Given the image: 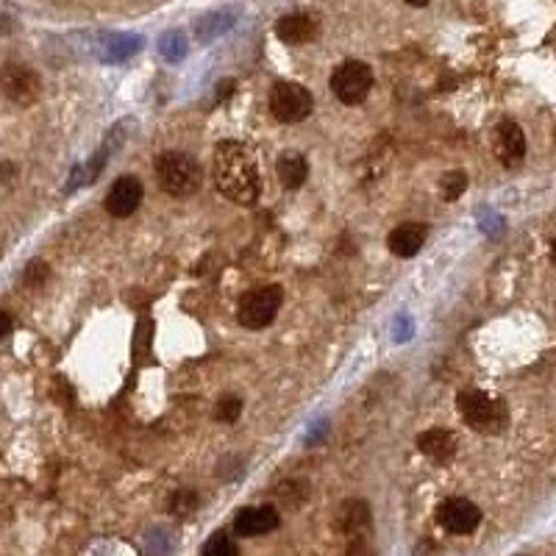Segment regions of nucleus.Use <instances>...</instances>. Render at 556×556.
Returning a JSON list of instances; mask_svg holds the SVG:
<instances>
[{"label":"nucleus","instance_id":"f257e3e1","mask_svg":"<svg viewBox=\"0 0 556 556\" xmlns=\"http://www.w3.org/2000/svg\"><path fill=\"white\" fill-rule=\"evenodd\" d=\"M212 178L214 187L240 206H250L259 198V167L242 142L226 139L214 147Z\"/></svg>","mask_w":556,"mask_h":556},{"label":"nucleus","instance_id":"f03ea898","mask_svg":"<svg viewBox=\"0 0 556 556\" xmlns=\"http://www.w3.org/2000/svg\"><path fill=\"white\" fill-rule=\"evenodd\" d=\"M159 187L173 198H190L201 187V165L184 151H165L154 162Z\"/></svg>","mask_w":556,"mask_h":556},{"label":"nucleus","instance_id":"7ed1b4c3","mask_svg":"<svg viewBox=\"0 0 556 556\" xmlns=\"http://www.w3.org/2000/svg\"><path fill=\"white\" fill-rule=\"evenodd\" d=\"M457 406H459L462 420L473 431H478V434H501L506 429V423H509L504 401H498V398H493L487 392H481V390L459 392Z\"/></svg>","mask_w":556,"mask_h":556},{"label":"nucleus","instance_id":"20e7f679","mask_svg":"<svg viewBox=\"0 0 556 556\" xmlns=\"http://www.w3.org/2000/svg\"><path fill=\"white\" fill-rule=\"evenodd\" d=\"M328 87H331L334 98H337L340 103L359 106V103H364L370 90H373V70H370L364 61L348 59L340 67H334Z\"/></svg>","mask_w":556,"mask_h":556},{"label":"nucleus","instance_id":"39448f33","mask_svg":"<svg viewBox=\"0 0 556 556\" xmlns=\"http://www.w3.org/2000/svg\"><path fill=\"white\" fill-rule=\"evenodd\" d=\"M315 108L312 92L295 81H278L270 90V111L278 123L295 126V123H304Z\"/></svg>","mask_w":556,"mask_h":556},{"label":"nucleus","instance_id":"423d86ee","mask_svg":"<svg viewBox=\"0 0 556 556\" xmlns=\"http://www.w3.org/2000/svg\"><path fill=\"white\" fill-rule=\"evenodd\" d=\"M284 304V292L281 287L270 284V287H259V289H250L245 298L240 301V309H237V317L245 328L250 331H259L265 328L276 320L278 309Z\"/></svg>","mask_w":556,"mask_h":556},{"label":"nucleus","instance_id":"0eeeda50","mask_svg":"<svg viewBox=\"0 0 556 556\" xmlns=\"http://www.w3.org/2000/svg\"><path fill=\"white\" fill-rule=\"evenodd\" d=\"M0 90H4V95L12 103L31 106V103H36V98H40V92H42V81L31 67L12 61L0 70Z\"/></svg>","mask_w":556,"mask_h":556},{"label":"nucleus","instance_id":"6e6552de","mask_svg":"<svg viewBox=\"0 0 556 556\" xmlns=\"http://www.w3.org/2000/svg\"><path fill=\"white\" fill-rule=\"evenodd\" d=\"M437 523L451 534H470L481 523V509L467 498H448L437 509Z\"/></svg>","mask_w":556,"mask_h":556},{"label":"nucleus","instance_id":"1a4fd4ad","mask_svg":"<svg viewBox=\"0 0 556 556\" xmlns=\"http://www.w3.org/2000/svg\"><path fill=\"white\" fill-rule=\"evenodd\" d=\"M142 195H145V190H142V181L137 175H120L115 184H111V190L106 193L103 206L111 217H131L139 209Z\"/></svg>","mask_w":556,"mask_h":556},{"label":"nucleus","instance_id":"9d476101","mask_svg":"<svg viewBox=\"0 0 556 556\" xmlns=\"http://www.w3.org/2000/svg\"><path fill=\"white\" fill-rule=\"evenodd\" d=\"M493 147H495V156L506 167L517 165L526 156V134H523V128L517 123H512V120L498 123V128L493 134Z\"/></svg>","mask_w":556,"mask_h":556},{"label":"nucleus","instance_id":"9b49d317","mask_svg":"<svg viewBox=\"0 0 556 556\" xmlns=\"http://www.w3.org/2000/svg\"><path fill=\"white\" fill-rule=\"evenodd\" d=\"M281 517L276 512V506H248L240 509L234 517V532L240 537H259V534H268L273 529H278Z\"/></svg>","mask_w":556,"mask_h":556},{"label":"nucleus","instance_id":"f8f14e48","mask_svg":"<svg viewBox=\"0 0 556 556\" xmlns=\"http://www.w3.org/2000/svg\"><path fill=\"white\" fill-rule=\"evenodd\" d=\"M429 237V229L423 226V222H401V226H395L387 237V248L401 256V259H412L423 242Z\"/></svg>","mask_w":556,"mask_h":556},{"label":"nucleus","instance_id":"ddd939ff","mask_svg":"<svg viewBox=\"0 0 556 556\" xmlns=\"http://www.w3.org/2000/svg\"><path fill=\"white\" fill-rule=\"evenodd\" d=\"M276 36L284 45H306L317 36V20L309 14H287L276 23Z\"/></svg>","mask_w":556,"mask_h":556},{"label":"nucleus","instance_id":"4468645a","mask_svg":"<svg viewBox=\"0 0 556 556\" xmlns=\"http://www.w3.org/2000/svg\"><path fill=\"white\" fill-rule=\"evenodd\" d=\"M418 448L429 459L445 465V462H451L457 457V437L451 431H445V429H429L418 437Z\"/></svg>","mask_w":556,"mask_h":556},{"label":"nucleus","instance_id":"2eb2a0df","mask_svg":"<svg viewBox=\"0 0 556 556\" xmlns=\"http://www.w3.org/2000/svg\"><path fill=\"white\" fill-rule=\"evenodd\" d=\"M276 170H278V181L284 184L287 190H298L301 184H306V178H309V162L298 151L281 154Z\"/></svg>","mask_w":556,"mask_h":556},{"label":"nucleus","instance_id":"dca6fc26","mask_svg":"<svg viewBox=\"0 0 556 556\" xmlns=\"http://www.w3.org/2000/svg\"><path fill=\"white\" fill-rule=\"evenodd\" d=\"M439 193H442V198L445 201H457L465 190H467V175L462 173V170H451V173H445L442 178H439Z\"/></svg>","mask_w":556,"mask_h":556},{"label":"nucleus","instance_id":"f3484780","mask_svg":"<svg viewBox=\"0 0 556 556\" xmlns=\"http://www.w3.org/2000/svg\"><path fill=\"white\" fill-rule=\"evenodd\" d=\"M240 415H242V401H240L237 395H222V398L217 401L214 418H217L220 423H234V420H240Z\"/></svg>","mask_w":556,"mask_h":556},{"label":"nucleus","instance_id":"a211bd4d","mask_svg":"<svg viewBox=\"0 0 556 556\" xmlns=\"http://www.w3.org/2000/svg\"><path fill=\"white\" fill-rule=\"evenodd\" d=\"M203 556H237V545L229 540V534L217 532V534L209 537V542L203 548Z\"/></svg>","mask_w":556,"mask_h":556},{"label":"nucleus","instance_id":"6ab92c4d","mask_svg":"<svg viewBox=\"0 0 556 556\" xmlns=\"http://www.w3.org/2000/svg\"><path fill=\"white\" fill-rule=\"evenodd\" d=\"M48 276H51V268L42 262V259H33V262H28V268L23 273V281L28 287H42L48 281Z\"/></svg>","mask_w":556,"mask_h":556},{"label":"nucleus","instance_id":"aec40b11","mask_svg":"<svg viewBox=\"0 0 556 556\" xmlns=\"http://www.w3.org/2000/svg\"><path fill=\"white\" fill-rule=\"evenodd\" d=\"M195 506H198V495L195 493H175L170 498V512L178 514V517H187Z\"/></svg>","mask_w":556,"mask_h":556},{"label":"nucleus","instance_id":"412c9836","mask_svg":"<svg viewBox=\"0 0 556 556\" xmlns=\"http://www.w3.org/2000/svg\"><path fill=\"white\" fill-rule=\"evenodd\" d=\"M12 315L6 312V309H0V340H6L9 334H12Z\"/></svg>","mask_w":556,"mask_h":556},{"label":"nucleus","instance_id":"4be33fe9","mask_svg":"<svg viewBox=\"0 0 556 556\" xmlns=\"http://www.w3.org/2000/svg\"><path fill=\"white\" fill-rule=\"evenodd\" d=\"M406 4H410V6H418V9H423V6H429V4H431V0H406Z\"/></svg>","mask_w":556,"mask_h":556}]
</instances>
